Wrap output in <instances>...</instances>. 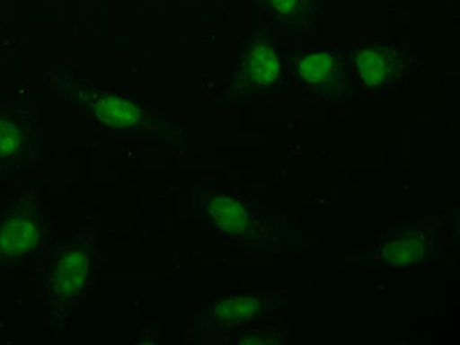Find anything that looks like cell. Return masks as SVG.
Masks as SVG:
<instances>
[{"instance_id":"1","label":"cell","mask_w":460,"mask_h":345,"mask_svg":"<svg viewBox=\"0 0 460 345\" xmlns=\"http://www.w3.org/2000/svg\"><path fill=\"white\" fill-rule=\"evenodd\" d=\"M190 214L217 240L252 258L301 253L312 246L307 234L278 208L214 183L195 184Z\"/></svg>"},{"instance_id":"2","label":"cell","mask_w":460,"mask_h":345,"mask_svg":"<svg viewBox=\"0 0 460 345\" xmlns=\"http://www.w3.org/2000/svg\"><path fill=\"white\" fill-rule=\"evenodd\" d=\"M45 94L80 115L99 134H151L171 142L173 125L151 100L131 95L121 86L95 84L69 65H45Z\"/></svg>"},{"instance_id":"3","label":"cell","mask_w":460,"mask_h":345,"mask_svg":"<svg viewBox=\"0 0 460 345\" xmlns=\"http://www.w3.org/2000/svg\"><path fill=\"white\" fill-rule=\"evenodd\" d=\"M42 258L34 279L40 286L43 329L56 341L99 279L103 262L100 232L88 223L69 235L56 236Z\"/></svg>"},{"instance_id":"4","label":"cell","mask_w":460,"mask_h":345,"mask_svg":"<svg viewBox=\"0 0 460 345\" xmlns=\"http://www.w3.org/2000/svg\"><path fill=\"white\" fill-rule=\"evenodd\" d=\"M451 214L425 215L388 229L372 246L342 257L350 266L385 270L429 269L442 262Z\"/></svg>"},{"instance_id":"5","label":"cell","mask_w":460,"mask_h":345,"mask_svg":"<svg viewBox=\"0 0 460 345\" xmlns=\"http://www.w3.org/2000/svg\"><path fill=\"white\" fill-rule=\"evenodd\" d=\"M56 232L37 183L22 184L0 206V277L11 270L31 269L36 258L51 246Z\"/></svg>"},{"instance_id":"6","label":"cell","mask_w":460,"mask_h":345,"mask_svg":"<svg viewBox=\"0 0 460 345\" xmlns=\"http://www.w3.org/2000/svg\"><path fill=\"white\" fill-rule=\"evenodd\" d=\"M288 77L283 34L264 25L241 43L240 56L230 71L227 97L234 100L281 93Z\"/></svg>"},{"instance_id":"7","label":"cell","mask_w":460,"mask_h":345,"mask_svg":"<svg viewBox=\"0 0 460 345\" xmlns=\"http://www.w3.org/2000/svg\"><path fill=\"white\" fill-rule=\"evenodd\" d=\"M288 307V292L279 288H255L251 292L225 293L210 299L190 319L186 340L220 330L247 327L275 321Z\"/></svg>"},{"instance_id":"8","label":"cell","mask_w":460,"mask_h":345,"mask_svg":"<svg viewBox=\"0 0 460 345\" xmlns=\"http://www.w3.org/2000/svg\"><path fill=\"white\" fill-rule=\"evenodd\" d=\"M42 126L30 99L0 100V178L42 168Z\"/></svg>"},{"instance_id":"9","label":"cell","mask_w":460,"mask_h":345,"mask_svg":"<svg viewBox=\"0 0 460 345\" xmlns=\"http://www.w3.org/2000/svg\"><path fill=\"white\" fill-rule=\"evenodd\" d=\"M416 58L399 40L372 39L349 51V69L364 94L377 95L405 82L416 69Z\"/></svg>"},{"instance_id":"10","label":"cell","mask_w":460,"mask_h":345,"mask_svg":"<svg viewBox=\"0 0 460 345\" xmlns=\"http://www.w3.org/2000/svg\"><path fill=\"white\" fill-rule=\"evenodd\" d=\"M293 71L307 99L341 102L350 89V69L341 54L329 48L301 49L293 58Z\"/></svg>"},{"instance_id":"11","label":"cell","mask_w":460,"mask_h":345,"mask_svg":"<svg viewBox=\"0 0 460 345\" xmlns=\"http://www.w3.org/2000/svg\"><path fill=\"white\" fill-rule=\"evenodd\" d=\"M267 25L286 34H307L321 14V0H258Z\"/></svg>"},{"instance_id":"12","label":"cell","mask_w":460,"mask_h":345,"mask_svg":"<svg viewBox=\"0 0 460 345\" xmlns=\"http://www.w3.org/2000/svg\"><path fill=\"white\" fill-rule=\"evenodd\" d=\"M292 335V325L288 318L267 321L262 324L220 330L214 333L199 336L194 344L208 345H252V344H288Z\"/></svg>"}]
</instances>
